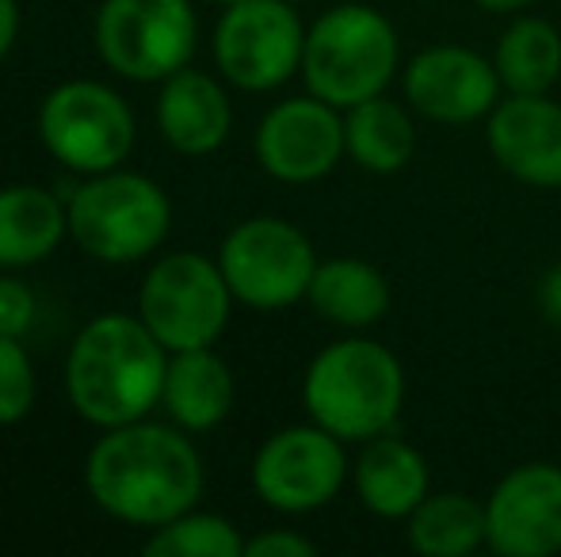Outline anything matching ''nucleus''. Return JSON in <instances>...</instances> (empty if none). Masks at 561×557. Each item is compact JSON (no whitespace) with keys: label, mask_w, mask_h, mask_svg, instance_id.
<instances>
[{"label":"nucleus","mask_w":561,"mask_h":557,"mask_svg":"<svg viewBox=\"0 0 561 557\" xmlns=\"http://www.w3.org/2000/svg\"><path fill=\"white\" fill-rule=\"evenodd\" d=\"M84 481L107 515L138 527H164L199 500L203 459L180 431L134 420L107 428L92 446Z\"/></svg>","instance_id":"f257e3e1"},{"label":"nucleus","mask_w":561,"mask_h":557,"mask_svg":"<svg viewBox=\"0 0 561 557\" xmlns=\"http://www.w3.org/2000/svg\"><path fill=\"white\" fill-rule=\"evenodd\" d=\"M164 344L130 313L89 321L69 348L66 390L73 409L96 428L141 420L164 394Z\"/></svg>","instance_id":"f03ea898"},{"label":"nucleus","mask_w":561,"mask_h":557,"mask_svg":"<svg viewBox=\"0 0 561 557\" xmlns=\"http://www.w3.org/2000/svg\"><path fill=\"white\" fill-rule=\"evenodd\" d=\"M302 402L313 423L344 443H367L393 431L405 405V371L386 344L367 336L336 340L306 371Z\"/></svg>","instance_id":"7ed1b4c3"},{"label":"nucleus","mask_w":561,"mask_h":557,"mask_svg":"<svg viewBox=\"0 0 561 557\" xmlns=\"http://www.w3.org/2000/svg\"><path fill=\"white\" fill-rule=\"evenodd\" d=\"M398 31L390 27L382 12L367 4L329 8L306 31V89L340 112L386 92V84L398 73Z\"/></svg>","instance_id":"20e7f679"},{"label":"nucleus","mask_w":561,"mask_h":557,"mask_svg":"<svg viewBox=\"0 0 561 557\" xmlns=\"http://www.w3.org/2000/svg\"><path fill=\"white\" fill-rule=\"evenodd\" d=\"M69 237L104 264H134L149 256L172 225V202L138 172H100L73 192Z\"/></svg>","instance_id":"39448f33"},{"label":"nucleus","mask_w":561,"mask_h":557,"mask_svg":"<svg viewBox=\"0 0 561 557\" xmlns=\"http://www.w3.org/2000/svg\"><path fill=\"white\" fill-rule=\"evenodd\" d=\"M233 290L218 264L199 253H172L149 268L138 317L169 351L210 348L229 325Z\"/></svg>","instance_id":"423d86ee"},{"label":"nucleus","mask_w":561,"mask_h":557,"mask_svg":"<svg viewBox=\"0 0 561 557\" xmlns=\"http://www.w3.org/2000/svg\"><path fill=\"white\" fill-rule=\"evenodd\" d=\"M38 138L69 172L100 176L134 149V115L126 100L100 81H69L43 100Z\"/></svg>","instance_id":"0eeeda50"},{"label":"nucleus","mask_w":561,"mask_h":557,"mask_svg":"<svg viewBox=\"0 0 561 557\" xmlns=\"http://www.w3.org/2000/svg\"><path fill=\"white\" fill-rule=\"evenodd\" d=\"M199 23L187 0H104L96 15L100 58L130 81H164L192 61Z\"/></svg>","instance_id":"6e6552de"},{"label":"nucleus","mask_w":561,"mask_h":557,"mask_svg":"<svg viewBox=\"0 0 561 557\" xmlns=\"http://www.w3.org/2000/svg\"><path fill=\"white\" fill-rule=\"evenodd\" d=\"M218 268L237 302L252 310H283L306 298L318 256L298 225L283 218H249L226 233Z\"/></svg>","instance_id":"1a4fd4ad"},{"label":"nucleus","mask_w":561,"mask_h":557,"mask_svg":"<svg viewBox=\"0 0 561 557\" xmlns=\"http://www.w3.org/2000/svg\"><path fill=\"white\" fill-rule=\"evenodd\" d=\"M306 27L290 0H237L215 31V61L244 92L279 89L302 69Z\"/></svg>","instance_id":"9d476101"},{"label":"nucleus","mask_w":561,"mask_h":557,"mask_svg":"<svg viewBox=\"0 0 561 557\" xmlns=\"http://www.w3.org/2000/svg\"><path fill=\"white\" fill-rule=\"evenodd\" d=\"M344 439H336L321 423H298V428L275 431L252 462L256 497L287 515L318 512V508L333 504L336 492L344 489Z\"/></svg>","instance_id":"9b49d317"},{"label":"nucleus","mask_w":561,"mask_h":557,"mask_svg":"<svg viewBox=\"0 0 561 557\" xmlns=\"http://www.w3.org/2000/svg\"><path fill=\"white\" fill-rule=\"evenodd\" d=\"M489 550L501 557H550L561 550V466L524 462L485 500Z\"/></svg>","instance_id":"f8f14e48"},{"label":"nucleus","mask_w":561,"mask_h":557,"mask_svg":"<svg viewBox=\"0 0 561 557\" xmlns=\"http://www.w3.org/2000/svg\"><path fill=\"white\" fill-rule=\"evenodd\" d=\"M347 149L340 107L310 92L306 100H283L260 119L256 161L283 184H313L329 176Z\"/></svg>","instance_id":"ddd939ff"},{"label":"nucleus","mask_w":561,"mask_h":557,"mask_svg":"<svg viewBox=\"0 0 561 557\" xmlns=\"http://www.w3.org/2000/svg\"><path fill=\"white\" fill-rule=\"evenodd\" d=\"M501 96V77L489 58L466 46H428L405 66L409 107L432 123L462 127L473 119H489Z\"/></svg>","instance_id":"4468645a"},{"label":"nucleus","mask_w":561,"mask_h":557,"mask_svg":"<svg viewBox=\"0 0 561 557\" xmlns=\"http://www.w3.org/2000/svg\"><path fill=\"white\" fill-rule=\"evenodd\" d=\"M489 153L508 176L531 187H561V104L542 96H508L489 112Z\"/></svg>","instance_id":"2eb2a0df"},{"label":"nucleus","mask_w":561,"mask_h":557,"mask_svg":"<svg viewBox=\"0 0 561 557\" xmlns=\"http://www.w3.org/2000/svg\"><path fill=\"white\" fill-rule=\"evenodd\" d=\"M157 127L176 153L207 156L229 138L233 107L215 77L180 69L164 77L161 100H157Z\"/></svg>","instance_id":"dca6fc26"},{"label":"nucleus","mask_w":561,"mask_h":557,"mask_svg":"<svg viewBox=\"0 0 561 557\" xmlns=\"http://www.w3.org/2000/svg\"><path fill=\"white\" fill-rule=\"evenodd\" d=\"M355 492L363 508L382 520H409L416 504L428 497V462L413 443L398 439L393 431L363 443L355 462Z\"/></svg>","instance_id":"f3484780"},{"label":"nucleus","mask_w":561,"mask_h":557,"mask_svg":"<svg viewBox=\"0 0 561 557\" xmlns=\"http://www.w3.org/2000/svg\"><path fill=\"white\" fill-rule=\"evenodd\" d=\"M69 233V207L35 184L0 187V268L46 260Z\"/></svg>","instance_id":"a211bd4d"},{"label":"nucleus","mask_w":561,"mask_h":557,"mask_svg":"<svg viewBox=\"0 0 561 557\" xmlns=\"http://www.w3.org/2000/svg\"><path fill=\"white\" fill-rule=\"evenodd\" d=\"M233 374L226 359H218L210 348L172 351L169 371H164V409L187 431H207L222 423L233 409Z\"/></svg>","instance_id":"6ab92c4d"},{"label":"nucleus","mask_w":561,"mask_h":557,"mask_svg":"<svg viewBox=\"0 0 561 557\" xmlns=\"http://www.w3.org/2000/svg\"><path fill=\"white\" fill-rule=\"evenodd\" d=\"M306 298L329 325L340 328H370L390 313V282L367 260L318 264Z\"/></svg>","instance_id":"aec40b11"},{"label":"nucleus","mask_w":561,"mask_h":557,"mask_svg":"<svg viewBox=\"0 0 561 557\" xmlns=\"http://www.w3.org/2000/svg\"><path fill=\"white\" fill-rule=\"evenodd\" d=\"M344 138H347V153L359 169L375 172V176H390L401 172L413 161L416 149V130L409 112L398 100H386L382 92L363 104L347 107L344 119Z\"/></svg>","instance_id":"412c9836"},{"label":"nucleus","mask_w":561,"mask_h":557,"mask_svg":"<svg viewBox=\"0 0 561 557\" xmlns=\"http://www.w3.org/2000/svg\"><path fill=\"white\" fill-rule=\"evenodd\" d=\"M409 546L424 557H466L489 546L485 504L466 492H428L409 512Z\"/></svg>","instance_id":"4be33fe9"},{"label":"nucleus","mask_w":561,"mask_h":557,"mask_svg":"<svg viewBox=\"0 0 561 557\" xmlns=\"http://www.w3.org/2000/svg\"><path fill=\"white\" fill-rule=\"evenodd\" d=\"M496 77L508 96H542L561 77V35L554 23L524 15L496 43Z\"/></svg>","instance_id":"5701e85b"},{"label":"nucleus","mask_w":561,"mask_h":557,"mask_svg":"<svg viewBox=\"0 0 561 557\" xmlns=\"http://www.w3.org/2000/svg\"><path fill=\"white\" fill-rule=\"evenodd\" d=\"M146 557H244V538L226 515L184 512L157 527Z\"/></svg>","instance_id":"b1692460"},{"label":"nucleus","mask_w":561,"mask_h":557,"mask_svg":"<svg viewBox=\"0 0 561 557\" xmlns=\"http://www.w3.org/2000/svg\"><path fill=\"white\" fill-rule=\"evenodd\" d=\"M35 405V371L20 336H0V423L23 420Z\"/></svg>","instance_id":"393cba45"},{"label":"nucleus","mask_w":561,"mask_h":557,"mask_svg":"<svg viewBox=\"0 0 561 557\" xmlns=\"http://www.w3.org/2000/svg\"><path fill=\"white\" fill-rule=\"evenodd\" d=\"M35 321V294L20 279H0V336H23Z\"/></svg>","instance_id":"a878e982"},{"label":"nucleus","mask_w":561,"mask_h":557,"mask_svg":"<svg viewBox=\"0 0 561 557\" xmlns=\"http://www.w3.org/2000/svg\"><path fill=\"white\" fill-rule=\"evenodd\" d=\"M318 546L298 531H264L244 543V557H313Z\"/></svg>","instance_id":"bb28decb"},{"label":"nucleus","mask_w":561,"mask_h":557,"mask_svg":"<svg viewBox=\"0 0 561 557\" xmlns=\"http://www.w3.org/2000/svg\"><path fill=\"white\" fill-rule=\"evenodd\" d=\"M539 310L550 325H561V264L550 268L539 282Z\"/></svg>","instance_id":"cd10ccee"},{"label":"nucleus","mask_w":561,"mask_h":557,"mask_svg":"<svg viewBox=\"0 0 561 557\" xmlns=\"http://www.w3.org/2000/svg\"><path fill=\"white\" fill-rule=\"evenodd\" d=\"M15 35H20V8H15V0H0V61L12 50Z\"/></svg>","instance_id":"c85d7f7f"},{"label":"nucleus","mask_w":561,"mask_h":557,"mask_svg":"<svg viewBox=\"0 0 561 557\" xmlns=\"http://www.w3.org/2000/svg\"><path fill=\"white\" fill-rule=\"evenodd\" d=\"M478 8H485V12H519V8H527L531 0H473Z\"/></svg>","instance_id":"c756f323"},{"label":"nucleus","mask_w":561,"mask_h":557,"mask_svg":"<svg viewBox=\"0 0 561 557\" xmlns=\"http://www.w3.org/2000/svg\"><path fill=\"white\" fill-rule=\"evenodd\" d=\"M215 4H226L229 8V4H237V0H215Z\"/></svg>","instance_id":"7c9ffc66"},{"label":"nucleus","mask_w":561,"mask_h":557,"mask_svg":"<svg viewBox=\"0 0 561 557\" xmlns=\"http://www.w3.org/2000/svg\"><path fill=\"white\" fill-rule=\"evenodd\" d=\"M290 4H302V0H290Z\"/></svg>","instance_id":"2f4dec72"}]
</instances>
